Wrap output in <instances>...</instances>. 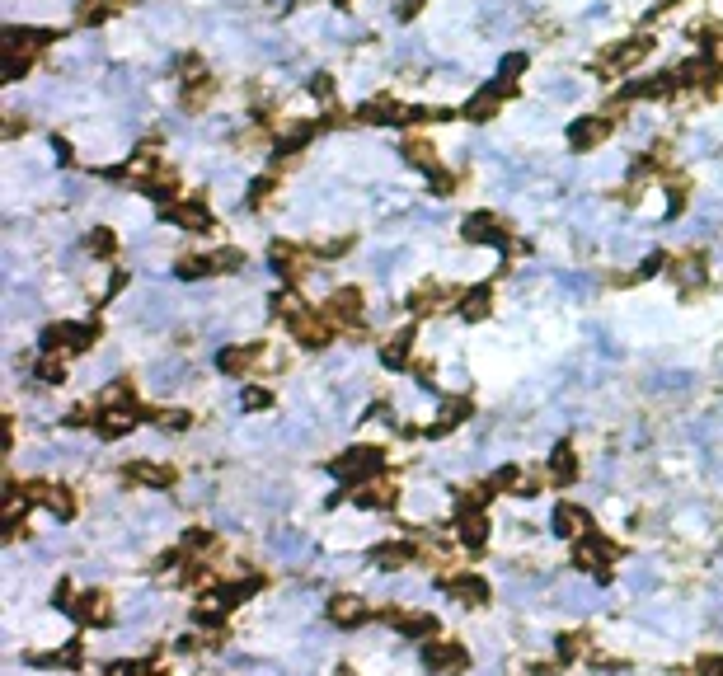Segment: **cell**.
<instances>
[{
	"mask_svg": "<svg viewBox=\"0 0 723 676\" xmlns=\"http://www.w3.org/2000/svg\"><path fill=\"white\" fill-rule=\"evenodd\" d=\"M470 409H475V404L465 400V395H456V400H447L442 404V418H437V423H432V437H442V432H451V428H461L465 418H470Z\"/></svg>",
	"mask_w": 723,
	"mask_h": 676,
	"instance_id": "4dcf8cb0",
	"label": "cell"
},
{
	"mask_svg": "<svg viewBox=\"0 0 723 676\" xmlns=\"http://www.w3.org/2000/svg\"><path fill=\"white\" fill-rule=\"evenodd\" d=\"M531 676H559V667H550V662H536V667H531Z\"/></svg>",
	"mask_w": 723,
	"mask_h": 676,
	"instance_id": "f6af8a7d",
	"label": "cell"
},
{
	"mask_svg": "<svg viewBox=\"0 0 723 676\" xmlns=\"http://www.w3.org/2000/svg\"><path fill=\"white\" fill-rule=\"evenodd\" d=\"M376 620H385V625H395L400 634H409V639H437V620L423 611H376Z\"/></svg>",
	"mask_w": 723,
	"mask_h": 676,
	"instance_id": "e0dca14e",
	"label": "cell"
},
{
	"mask_svg": "<svg viewBox=\"0 0 723 676\" xmlns=\"http://www.w3.org/2000/svg\"><path fill=\"white\" fill-rule=\"evenodd\" d=\"M66 611L76 615L80 625H94V630H104V625H113V601H108L104 592H85L80 601H66Z\"/></svg>",
	"mask_w": 723,
	"mask_h": 676,
	"instance_id": "ac0fdd59",
	"label": "cell"
},
{
	"mask_svg": "<svg viewBox=\"0 0 723 676\" xmlns=\"http://www.w3.org/2000/svg\"><path fill=\"white\" fill-rule=\"evenodd\" d=\"M381 362L390 371H400L414 362V329H400V334H390V343L381 348Z\"/></svg>",
	"mask_w": 723,
	"mask_h": 676,
	"instance_id": "83f0119b",
	"label": "cell"
},
{
	"mask_svg": "<svg viewBox=\"0 0 723 676\" xmlns=\"http://www.w3.org/2000/svg\"><path fill=\"white\" fill-rule=\"evenodd\" d=\"M461 301H465L461 287H442V282H423V287L409 292V310H414V315H432V310L461 306Z\"/></svg>",
	"mask_w": 723,
	"mask_h": 676,
	"instance_id": "9c48e42d",
	"label": "cell"
},
{
	"mask_svg": "<svg viewBox=\"0 0 723 676\" xmlns=\"http://www.w3.org/2000/svg\"><path fill=\"white\" fill-rule=\"evenodd\" d=\"M212 94H216V76H207V71L184 80V108L188 113H202V108L212 104Z\"/></svg>",
	"mask_w": 723,
	"mask_h": 676,
	"instance_id": "f1b7e54d",
	"label": "cell"
},
{
	"mask_svg": "<svg viewBox=\"0 0 723 676\" xmlns=\"http://www.w3.org/2000/svg\"><path fill=\"white\" fill-rule=\"evenodd\" d=\"M456 536H461L465 550H484V545H489V517H484V507L461 503V512H456Z\"/></svg>",
	"mask_w": 723,
	"mask_h": 676,
	"instance_id": "4fadbf2b",
	"label": "cell"
},
{
	"mask_svg": "<svg viewBox=\"0 0 723 676\" xmlns=\"http://www.w3.org/2000/svg\"><path fill=\"white\" fill-rule=\"evenodd\" d=\"M324 315H329V320L339 324V329H348V324H357L362 320V310H367V301H362V292H357V287H339V292L329 296V301H324Z\"/></svg>",
	"mask_w": 723,
	"mask_h": 676,
	"instance_id": "2e32d148",
	"label": "cell"
},
{
	"mask_svg": "<svg viewBox=\"0 0 723 676\" xmlns=\"http://www.w3.org/2000/svg\"><path fill=\"white\" fill-rule=\"evenodd\" d=\"M33 667H71V672H76L80 662H85V648L80 644H66L62 653H33Z\"/></svg>",
	"mask_w": 723,
	"mask_h": 676,
	"instance_id": "d6a6232c",
	"label": "cell"
},
{
	"mask_svg": "<svg viewBox=\"0 0 723 676\" xmlns=\"http://www.w3.org/2000/svg\"><path fill=\"white\" fill-rule=\"evenodd\" d=\"M38 376H43V381H62V362H57V357H47V362H38Z\"/></svg>",
	"mask_w": 723,
	"mask_h": 676,
	"instance_id": "b9f144b4",
	"label": "cell"
},
{
	"mask_svg": "<svg viewBox=\"0 0 723 676\" xmlns=\"http://www.w3.org/2000/svg\"><path fill=\"white\" fill-rule=\"evenodd\" d=\"M648 52H653V38H644V33H639V38H625V43L606 47L597 57V76H625L630 66L644 62Z\"/></svg>",
	"mask_w": 723,
	"mask_h": 676,
	"instance_id": "3957f363",
	"label": "cell"
},
{
	"mask_svg": "<svg viewBox=\"0 0 723 676\" xmlns=\"http://www.w3.org/2000/svg\"><path fill=\"white\" fill-rule=\"evenodd\" d=\"M400 151H404V160H409L414 169H423L428 179L432 174H442V155H437V146H432L428 137H404Z\"/></svg>",
	"mask_w": 723,
	"mask_h": 676,
	"instance_id": "cb8c5ba5",
	"label": "cell"
},
{
	"mask_svg": "<svg viewBox=\"0 0 723 676\" xmlns=\"http://www.w3.org/2000/svg\"><path fill=\"white\" fill-rule=\"evenodd\" d=\"M423 667H428L432 676H461L465 667H470V653H465L461 639H423Z\"/></svg>",
	"mask_w": 723,
	"mask_h": 676,
	"instance_id": "7a4b0ae2",
	"label": "cell"
},
{
	"mask_svg": "<svg viewBox=\"0 0 723 676\" xmlns=\"http://www.w3.org/2000/svg\"><path fill=\"white\" fill-rule=\"evenodd\" d=\"M85 249H90L94 259L113 263V259H118V235L108 231V226H94V231H90V240H85Z\"/></svg>",
	"mask_w": 723,
	"mask_h": 676,
	"instance_id": "836d02e7",
	"label": "cell"
},
{
	"mask_svg": "<svg viewBox=\"0 0 723 676\" xmlns=\"http://www.w3.org/2000/svg\"><path fill=\"white\" fill-rule=\"evenodd\" d=\"M432 193H437V198H451V193H456V174H447V169L432 174Z\"/></svg>",
	"mask_w": 723,
	"mask_h": 676,
	"instance_id": "f35d334b",
	"label": "cell"
},
{
	"mask_svg": "<svg viewBox=\"0 0 723 676\" xmlns=\"http://www.w3.org/2000/svg\"><path fill=\"white\" fill-rule=\"evenodd\" d=\"M583 648H587V634H583V630H573V634H559V662H564V667H569V662L578 658Z\"/></svg>",
	"mask_w": 723,
	"mask_h": 676,
	"instance_id": "d590c367",
	"label": "cell"
},
{
	"mask_svg": "<svg viewBox=\"0 0 723 676\" xmlns=\"http://www.w3.org/2000/svg\"><path fill=\"white\" fill-rule=\"evenodd\" d=\"M498 71H503V80H512V85H517V76L526 71V52H512V57H503V66H498Z\"/></svg>",
	"mask_w": 723,
	"mask_h": 676,
	"instance_id": "8d00e7d4",
	"label": "cell"
},
{
	"mask_svg": "<svg viewBox=\"0 0 723 676\" xmlns=\"http://www.w3.org/2000/svg\"><path fill=\"white\" fill-rule=\"evenodd\" d=\"M353 498H357V507H376V512H385V507L400 503V489H395V479H376V475H371L367 484H357V489H353Z\"/></svg>",
	"mask_w": 723,
	"mask_h": 676,
	"instance_id": "44dd1931",
	"label": "cell"
},
{
	"mask_svg": "<svg viewBox=\"0 0 723 676\" xmlns=\"http://www.w3.org/2000/svg\"><path fill=\"white\" fill-rule=\"evenodd\" d=\"M686 179H667V198H672V212H681V207H686V198H691V193H686Z\"/></svg>",
	"mask_w": 723,
	"mask_h": 676,
	"instance_id": "74e56055",
	"label": "cell"
},
{
	"mask_svg": "<svg viewBox=\"0 0 723 676\" xmlns=\"http://www.w3.org/2000/svg\"><path fill=\"white\" fill-rule=\"evenodd\" d=\"M423 5H428V0H404V5H400V19H414Z\"/></svg>",
	"mask_w": 723,
	"mask_h": 676,
	"instance_id": "ee69618b",
	"label": "cell"
},
{
	"mask_svg": "<svg viewBox=\"0 0 723 676\" xmlns=\"http://www.w3.org/2000/svg\"><path fill=\"white\" fill-rule=\"evenodd\" d=\"M127 484H141V489H174L179 484V470L174 465H155V461H132L123 465Z\"/></svg>",
	"mask_w": 723,
	"mask_h": 676,
	"instance_id": "9a60e30c",
	"label": "cell"
},
{
	"mask_svg": "<svg viewBox=\"0 0 723 676\" xmlns=\"http://www.w3.org/2000/svg\"><path fill=\"white\" fill-rule=\"evenodd\" d=\"M461 235L470 240V245H508L512 240L508 221H503L498 212H470L465 216V226H461Z\"/></svg>",
	"mask_w": 723,
	"mask_h": 676,
	"instance_id": "ba28073f",
	"label": "cell"
},
{
	"mask_svg": "<svg viewBox=\"0 0 723 676\" xmlns=\"http://www.w3.org/2000/svg\"><path fill=\"white\" fill-rule=\"evenodd\" d=\"M616 559H620V545H611L597 526H592V531L578 540V550H573V564L583 573H592V578H601V583L611 578V564H616Z\"/></svg>",
	"mask_w": 723,
	"mask_h": 676,
	"instance_id": "6da1fadb",
	"label": "cell"
},
{
	"mask_svg": "<svg viewBox=\"0 0 723 676\" xmlns=\"http://www.w3.org/2000/svg\"><path fill=\"white\" fill-rule=\"evenodd\" d=\"M94 338H99V324H47L43 334V348H52V353H85V348H94Z\"/></svg>",
	"mask_w": 723,
	"mask_h": 676,
	"instance_id": "5b68a950",
	"label": "cell"
},
{
	"mask_svg": "<svg viewBox=\"0 0 723 676\" xmlns=\"http://www.w3.org/2000/svg\"><path fill=\"white\" fill-rule=\"evenodd\" d=\"M292 334H296V343H306V348H329V343H334V329H339V324L329 320V315H324V310H296L292 320Z\"/></svg>",
	"mask_w": 723,
	"mask_h": 676,
	"instance_id": "8992f818",
	"label": "cell"
},
{
	"mask_svg": "<svg viewBox=\"0 0 723 676\" xmlns=\"http://www.w3.org/2000/svg\"><path fill=\"white\" fill-rule=\"evenodd\" d=\"M456 310H461V320H470V324H475V320H489V310H493V287H489V282L470 287V292H465V301H461Z\"/></svg>",
	"mask_w": 723,
	"mask_h": 676,
	"instance_id": "f546056e",
	"label": "cell"
},
{
	"mask_svg": "<svg viewBox=\"0 0 723 676\" xmlns=\"http://www.w3.org/2000/svg\"><path fill=\"white\" fill-rule=\"evenodd\" d=\"M273 268L287 277V282H301V277L310 273V249L287 245V240H282V245H273Z\"/></svg>",
	"mask_w": 723,
	"mask_h": 676,
	"instance_id": "7402d4cb",
	"label": "cell"
},
{
	"mask_svg": "<svg viewBox=\"0 0 723 676\" xmlns=\"http://www.w3.org/2000/svg\"><path fill=\"white\" fill-rule=\"evenodd\" d=\"M268 404H273V395H268V390H259V385H249V390H245V409H268Z\"/></svg>",
	"mask_w": 723,
	"mask_h": 676,
	"instance_id": "ab89813d",
	"label": "cell"
},
{
	"mask_svg": "<svg viewBox=\"0 0 723 676\" xmlns=\"http://www.w3.org/2000/svg\"><path fill=\"white\" fill-rule=\"evenodd\" d=\"M357 118L362 123H409V118H418V108H400L390 94H376V99L357 108Z\"/></svg>",
	"mask_w": 723,
	"mask_h": 676,
	"instance_id": "d6986e66",
	"label": "cell"
},
{
	"mask_svg": "<svg viewBox=\"0 0 723 676\" xmlns=\"http://www.w3.org/2000/svg\"><path fill=\"white\" fill-rule=\"evenodd\" d=\"M423 550H418L414 540H390V545H376V564L381 569H404V564H418Z\"/></svg>",
	"mask_w": 723,
	"mask_h": 676,
	"instance_id": "484cf974",
	"label": "cell"
},
{
	"mask_svg": "<svg viewBox=\"0 0 723 676\" xmlns=\"http://www.w3.org/2000/svg\"><path fill=\"white\" fill-rule=\"evenodd\" d=\"M259 357H263V343H240V348H221L216 367L226 371V376H249Z\"/></svg>",
	"mask_w": 723,
	"mask_h": 676,
	"instance_id": "603a6c76",
	"label": "cell"
},
{
	"mask_svg": "<svg viewBox=\"0 0 723 676\" xmlns=\"http://www.w3.org/2000/svg\"><path fill=\"white\" fill-rule=\"evenodd\" d=\"M334 5H353V0H334Z\"/></svg>",
	"mask_w": 723,
	"mask_h": 676,
	"instance_id": "bcb514c9",
	"label": "cell"
},
{
	"mask_svg": "<svg viewBox=\"0 0 723 676\" xmlns=\"http://www.w3.org/2000/svg\"><path fill=\"white\" fill-rule=\"evenodd\" d=\"M165 216H170L174 226L193 231V235H207V231H212V212H207V202H202V198H174L170 207H165Z\"/></svg>",
	"mask_w": 723,
	"mask_h": 676,
	"instance_id": "30bf717a",
	"label": "cell"
},
{
	"mask_svg": "<svg viewBox=\"0 0 723 676\" xmlns=\"http://www.w3.org/2000/svg\"><path fill=\"white\" fill-rule=\"evenodd\" d=\"M512 94H517V85H512V80H498V85H484V90L475 94V99H470V104H465V118H475V123H489L493 113H498V108L508 104Z\"/></svg>",
	"mask_w": 723,
	"mask_h": 676,
	"instance_id": "8fae6325",
	"label": "cell"
},
{
	"mask_svg": "<svg viewBox=\"0 0 723 676\" xmlns=\"http://www.w3.org/2000/svg\"><path fill=\"white\" fill-rule=\"evenodd\" d=\"M329 620L343 625V630H357V625H367L371 620V606L362 597H353V592H339V597L329 601Z\"/></svg>",
	"mask_w": 723,
	"mask_h": 676,
	"instance_id": "ffe728a7",
	"label": "cell"
},
{
	"mask_svg": "<svg viewBox=\"0 0 723 676\" xmlns=\"http://www.w3.org/2000/svg\"><path fill=\"white\" fill-rule=\"evenodd\" d=\"M310 94H315V99H334V80L315 76V80H310Z\"/></svg>",
	"mask_w": 723,
	"mask_h": 676,
	"instance_id": "7bdbcfd3",
	"label": "cell"
},
{
	"mask_svg": "<svg viewBox=\"0 0 723 676\" xmlns=\"http://www.w3.org/2000/svg\"><path fill=\"white\" fill-rule=\"evenodd\" d=\"M24 493H29V503H43L47 512H57V517H76V489L71 484H47V479H33V484H24Z\"/></svg>",
	"mask_w": 723,
	"mask_h": 676,
	"instance_id": "52a82bcc",
	"label": "cell"
},
{
	"mask_svg": "<svg viewBox=\"0 0 723 676\" xmlns=\"http://www.w3.org/2000/svg\"><path fill=\"white\" fill-rule=\"evenodd\" d=\"M273 179H259V184H254V193H249V207H263V202L273 198Z\"/></svg>",
	"mask_w": 723,
	"mask_h": 676,
	"instance_id": "60d3db41",
	"label": "cell"
},
{
	"mask_svg": "<svg viewBox=\"0 0 723 676\" xmlns=\"http://www.w3.org/2000/svg\"><path fill=\"white\" fill-rule=\"evenodd\" d=\"M442 587H447L451 601H465V606H489V601H493L489 583H484L479 573H447V578H442Z\"/></svg>",
	"mask_w": 723,
	"mask_h": 676,
	"instance_id": "7c38bea8",
	"label": "cell"
},
{
	"mask_svg": "<svg viewBox=\"0 0 723 676\" xmlns=\"http://www.w3.org/2000/svg\"><path fill=\"white\" fill-rule=\"evenodd\" d=\"M672 277H677V282H705V254H700V249H691V254H677V259H672Z\"/></svg>",
	"mask_w": 723,
	"mask_h": 676,
	"instance_id": "1f68e13d",
	"label": "cell"
},
{
	"mask_svg": "<svg viewBox=\"0 0 723 676\" xmlns=\"http://www.w3.org/2000/svg\"><path fill=\"white\" fill-rule=\"evenodd\" d=\"M573 479H578V451L564 442V446H554V456H550V484L554 489H569Z\"/></svg>",
	"mask_w": 723,
	"mask_h": 676,
	"instance_id": "4316f807",
	"label": "cell"
},
{
	"mask_svg": "<svg viewBox=\"0 0 723 676\" xmlns=\"http://www.w3.org/2000/svg\"><path fill=\"white\" fill-rule=\"evenodd\" d=\"M611 127H616V118L587 113V118H578V123L569 127V146H573V151H597L601 141L611 137Z\"/></svg>",
	"mask_w": 723,
	"mask_h": 676,
	"instance_id": "5bb4252c",
	"label": "cell"
},
{
	"mask_svg": "<svg viewBox=\"0 0 723 676\" xmlns=\"http://www.w3.org/2000/svg\"><path fill=\"white\" fill-rule=\"evenodd\" d=\"M381 446H348V451H343V456H334V475L339 479H348V484H367L371 475H376V470H381Z\"/></svg>",
	"mask_w": 723,
	"mask_h": 676,
	"instance_id": "277c9868",
	"label": "cell"
},
{
	"mask_svg": "<svg viewBox=\"0 0 723 676\" xmlns=\"http://www.w3.org/2000/svg\"><path fill=\"white\" fill-rule=\"evenodd\" d=\"M179 277H188V282L216 277V254H188V259H179Z\"/></svg>",
	"mask_w": 723,
	"mask_h": 676,
	"instance_id": "e575fe53",
	"label": "cell"
},
{
	"mask_svg": "<svg viewBox=\"0 0 723 676\" xmlns=\"http://www.w3.org/2000/svg\"><path fill=\"white\" fill-rule=\"evenodd\" d=\"M554 531H559L564 540H583L587 531H592V517H587L583 507L559 503V507H554Z\"/></svg>",
	"mask_w": 723,
	"mask_h": 676,
	"instance_id": "d4e9b609",
	"label": "cell"
}]
</instances>
